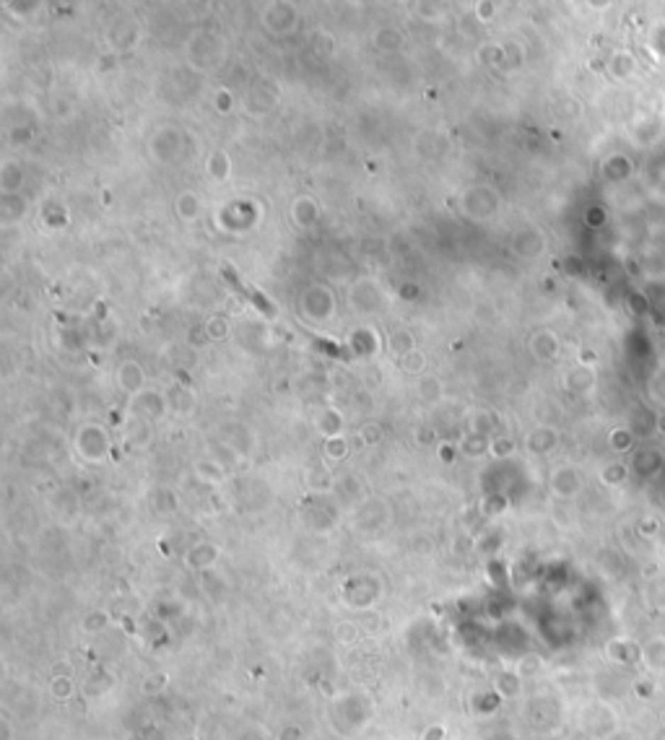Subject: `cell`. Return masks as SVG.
Here are the masks:
<instances>
[{
  "mask_svg": "<svg viewBox=\"0 0 665 740\" xmlns=\"http://www.w3.org/2000/svg\"><path fill=\"white\" fill-rule=\"evenodd\" d=\"M166 685V676L151 678V681H143V691L146 693H159Z\"/></svg>",
  "mask_w": 665,
  "mask_h": 740,
  "instance_id": "7a4b0ae2",
  "label": "cell"
},
{
  "mask_svg": "<svg viewBox=\"0 0 665 740\" xmlns=\"http://www.w3.org/2000/svg\"><path fill=\"white\" fill-rule=\"evenodd\" d=\"M447 730H445V724H431V727H426L424 730V738L421 740H445Z\"/></svg>",
  "mask_w": 665,
  "mask_h": 740,
  "instance_id": "3957f363",
  "label": "cell"
},
{
  "mask_svg": "<svg viewBox=\"0 0 665 740\" xmlns=\"http://www.w3.org/2000/svg\"><path fill=\"white\" fill-rule=\"evenodd\" d=\"M71 693H73V683L68 678H65V681H60V678L52 681V696H55V699H68Z\"/></svg>",
  "mask_w": 665,
  "mask_h": 740,
  "instance_id": "6da1fadb",
  "label": "cell"
},
{
  "mask_svg": "<svg viewBox=\"0 0 665 740\" xmlns=\"http://www.w3.org/2000/svg\"><path fill=\"white\" fill-rule=\"evenodd\" d=\"M190 740H195V738H190Z\"/></svg>",
  "mask_w": 665,
  "mask_h": 740,
  "instance_id": "5b68a950",
  "label": "cell"
},
{
  "mask_svg": "<svg viewBox=\"0 0 665 740\" xmlns=\"http://www.w3.org/2000/svg\"><path fill=\"white\" fill-rule=\"evenodd\" d=\"M278 740H302V730H299L297 724L294 727H286V730L281 732V738Z\"/></svg>",
  "mask_w": 665,
  "mask_h": 740,
  "instance_id": "277c9868",
  "label": "cell"
}]
</instances>
